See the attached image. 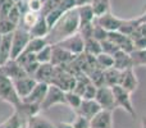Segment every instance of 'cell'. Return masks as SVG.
<instances>
[{
  "label": "cell",
  "mask_w": 146,
  "mask_h": 128,
  "mask_svg": "<svg viewBox=\"0 0 146 128\" xmlns=\"http://www.w3.org/2000/svg\"><path fill=\"white\" fill-rule=\"evenodd\" d=\"M101 110V106L95 99H82V103L76 110V114H81V115L86 117L87 119H92L99 111Z\"/></svg>",
  "instance_id": "obj_15"
},
{
  "label": "cell",
  "mask_w": 146,
  "mask_h": 128,
  "mask_svg": "<svg viewBox=\"0 0 146 128\" xmlns=\"http://www.w3.org/2000/svg\"><path fill=\"white\" fill-rule=\"evenodd\" d=\"M50 31L48 26V22H46V18L44 15L40 14L38 19L36 21V23L30 28V33L32 37H46Z\"/></svg>",
  "instance_id": "obj_21"
},
{
  "label": "cell",
  "mask_w": 146,
  "mask_h": 128,
  "mask_svg": "<svg viewBox=\"0 0 146 128\" xmlns=\"http://www.w3.org/2000/svg\"><path fill=\"white\" fill-rule=\"evenodd\" d=\"M12 81H13L15 91H17L18 96L21 99H25L32 91V88L36 86V83H37V81L32 76H25V77L15 78V80H12Z\"/></svg>",
  "instance_id": "obj_11"
},
{
  "label": "cell",
  "mask_w": 146,
  "mask_h": 128,
  "mask_svg": "<svg viewBox=\"0 0 146 128\" xmlns=\"http://www.w3.org/2000/svg\"><path fill=\"white\" fill-rule=\"evenodd\" d=\"M54 126H55V128H73L72 123H67V122H58Z\"/></svg>",
  "instance_id": "obj_46"
},
{
  "label": "cell",
  "mask_w": 146,
  "mask_h": 128,
  "mask_svg": "<svg viewBox=\"0 0 146 128\" xmlns=\"http://www.w3.org/2000/svg\"><path fill=\"white\" fill-rule=\"evenodd\" d=\"M90 5L92 8L95 18L110 12V0H92Z\"/></svg>",
  "instance_id": "obj_26"
},
{
  "label": "cell",
  "mask_w": 146,
  "mask_h": 128,
  "mask_svg": "<svg viewBox=\"0 0 146 128\" xmlns=\"http://www.w3.org/2000/svg\"><path fill=\"white\" fill-rule=\"evenodd\" d=\"M92 0H76V5L77 7H82V5H90Z\"/></svg>",
  "instance_id": "obj_47"
},
{
  "label": "cell",
  "mask_w": 146,
  "mask_h": 128,
  "mask_svg": "<svg viewBox=\"0 0 146 128\" xmlns=\"http://www.w3.org/2000/svg\"><path fill=\"white\" fill-rule=\"evenodd\" d=\"M94 22L96 25L101 26L104 30H106L108 32H111V31H118L119 27L122 26V23L124 22L123 18H118L117 15L111 14L110 12L106 13L104 15H100V17H96L94 19Z\"/></svg>",
  "instance_id": "obj_10"
},
{
  "label": "cell",
  "mask_w": 146,
  "mask_h": 128,
  "mask_svg": "<svg viewBox=\"0 0 146 128\" xmlns=\"http://www.w3.org/2000/svg\"><path fill=\"white\" fill-rule=\"evenodd\" d=\"M100 44H101V50H103V53H106V54H109V55H113L114 53H117V51L119 50L117 44H114L113 41L109 40V38H105V40L100 41Z\"/></svg>",
  "instance_id": "obj_37"
},
{
  "label": "cell",
  "mask_w": 146,
  "mask_h": 128,
  "mask_svg": "<svg viewBox=\"0 0 146 128\" xmlns=\"http://www.w3.org/2000/svg\"><path fill=\"white\" fill-rule=\"evenodd\" d=\"M31 33L28 30H25L22 27H18L13 32L12 38V51H10V59H17L21 54L25 51L28 41L31 40Z\"/></svg>",
  "instance_id": "obj_3"
},
{
  "label": "cell",
  "mask_w": 146,
  "mask_h": 128,
  "mask_svg": "<svg viewBox=\"0 0 146 128\" xmlns=\"http://www.w3.org/2000/svg\"><path fill=\"white\" fill-rule=\"evenodd\" d=\"M72 126L73 128H90V119H87L81 114H76V117L72 121Z\"/></svg>",
  "instance_id": "obj_40"
},
{
  "label": "cell",
  "mask_w": 146,
  "mask_h": 128,
  "mask_svg": "<svg viewBox=\"0 0 146 128\" xmlns=\"http://www.w3.org/2000/svg\"><path fill=\"white\" fill-rule=\"evenodd\" d=\"M50 83L58 86L59 88L64 90L66 92L67 91H72L76 85V76L72 74L71 72H68L63 67H55V70H54V74Z\"/></svg>",
  "instance_id": "obj_4"
},
{
  "label": "cell",
  "mask_w": 146,
  "mask_h": 128,
  "mask_svg": "<svg viewBox=\"0 0 146 128\" xmlns=\"http://www.w3.org/2000/svg\"><path fill=\"white\" fill-rule=\"evenodd\" d=\"M25 126L26 119L17 110H14V113L9 118H7L3 123H0V128H25Z\"/></svg>",
  "instance_id": "obj_22"
},
{
  "label": "cell",
  "mask_w": 146,
  "mask_h": 128,
  "mask_svg": "<svg viewBox=\"0 0 146 128\" xmlns=\"http://www.w3.org/2000/svg\"><path fill=\"white\" fill-rule=\"evenodd\" d=\"M0 100L10 104L13 108H17L21 104L22 99L18 96L14 88L13 81L0 72Z\"/></svg>",
  "instance_id": "obj_2"
},
{
  "label": "cell",
  "mask_w": 146,
  "mask_h": 128,
  "mask_svg": "<svg viewBox=\"0 0 146 128\" xmlns=\"http://www.w3.org/2000/svg\"><path fill=\"white\" fill-rule=\"evenodd\" d=\"M95 100L99 103L101 109H105V110L113 111V109L117 108L113 91H111V87H109V86H100V87H98Z\"/></svg>",
  "instance_id": "obj_7"
},
{
  "label": "cell",
  "mask_w": 146,
  "mask_h": 128,
  "mask_svg": "<svg viewBox=\"0 0 146 128\" xmlns=\"http://www.w3.org/2000/svg\"><path fill=\"white\" fill-rule=\"evenodd\" d=\"M92 32H94V22L85 25V26H81L80 30H78V33L83 37V40L92 37Z\"/></svg>",
  "instance_id": "obj_43"
},
{
  "label": "cell",
  "mask_w": 146,
  "mask_h": 128,
  "mask_svg": "<svg viewBox=\"0 0 146 128\" xmlns=\"http://www.w3.org/2000/svg\"><path fill=\"white\" fill-rule=\"evenodd\" d=\"M137 32L142 36H146V21L139 23V26H137Z\"/></svg>",
  "instance_id": "obj_45"
},
{
  "label": "cell",
  "mask_w": 146,
  "mask_h": 128,
  "mask_svg": "<svg viewBox=\"0 0 146 128\" xmlns=\"http://www.w3.org/2000/svg\"><path fill=\"white\" fill-rule=\"evenodd\" d=\"M48 88H49V83L37 82L35 87L32 88V91H31L25 99H22V101L32 103V104H40L41 105V103H42L46 92H48Z\"/></svg>",
  "instance_id": "obj_16"
},
{
  "label": "cell",
  "mask_w": 146,
  "mask_h": 128,
  "mask_svg": "<svg viewBox=\"0 0 146 128\" xmlns=\"http://www.w3.org/2000/svg\"><path fill=\"white\" fill-rule=\"evenodd\" d=\"M60 3H62V0H45V3L42 4V9H41L40 14L45 17L46 14H49V13L51 12V10L58 8L59 5H60Z\"/></svg>",
  "instance_id": "obj_38"
},
{
  "label": "cell",
  "mask_w": 146,
  "mask_h": 128,
  "mask_svg": "<svg viewBox=\"0 0 146 128\" xmlns=\"http://www.w3.org/2000/svg\"><path fill=\"white\" fill-rule=\"evenodd\" d=\"M0 72L3 74H5L7 77H9L10 80H15V78H21V77L27 76V73L23 69V67L15 59H9L7 63L0 65Z\"/></svg>",
  "instance_id": "obj_13"
},
{
  "label": "cell",
  "mask_w": 146,
  "mask_h": 128,
  "mask_svg": "<svg viewBox=\"0 0 146 128\" xmlns=\"http://www.w3.org/2000/svg\"><path fill=\"white\" fill-rule=\"evenodd\" d=\"M111 91H113L117 108H122L126 113H128L132 118H135V117H136V110H135V106L131 100V94L124 90L123 87H121L119 85L113 86Z\"/></svg>",
  "instance_id": "obj_5"
},
{
  "label": "cell",
  "mask_w": 146,
  "mask_h": 128,
  "mask_svg": "<svg viewBox=\"0 0 146 128\" xmlns=\"http://www.w3.org/2000/svg\"><path fill=\"white\" fill-rule=\"evenodd\" d=\"M58 104H66V91L50 83L48 92H46L45 97H44L42 103L40 105L41 111L49 110L50 108H53L54 105H58Z\"/></svg>",
  "instance_id": "obj_6"
},
{
  "label": "cell",
  "mask_w": 146,
  "mask_h": 128,
  "mask_svg": "<svg viewBox=\"0 0 146 128\" xmlns=\"http://www.w3.org/2000/svg\"><path fill=\"white\" fill-rule=\"evenodd\" d=\"M1 37H3V35L0 33V44H1Z\"/></svg>",
  "instance_id": "obj_50"
},
{
  "label": "cell",
  "mask_w": 146,
  "mask_h": 128,
  "mask_svg": "<svg viewBox=\"0 0 146 128\" xmlns=\"http://www.w3.org/2000/svg\"><path fill=\"white\" fill-rule=\"evenodd\" d=\"M26 4H27V9L32 10V12L40 13L42 9V4L44 3L41 0H26Z\"/></svg>",
  "instance_id": "obj_44"
},
{
  "label": "cell",
  "mask_w": 146,
  "mask_h": 128,
  "mask_svg": "<svg viewBox=\"0 0 146 128\" xmlns=\"http://www.w3.org/2000/svg\"><path fill=\"white\" fill-rule=\"evenodd\" d=\"M90 128H113V117L110 110L101 109L90 121Z\"/></svg>",
  "instance_id": "obj_17"
},
{
  "label": "cell",
  "mask_w": 146,
  "mask_h": 128,
  "mask_svg": "<svg viewBox=\"0 0 146 128\" xmlns=\"http://www.w3.org/2000/svg\"><path fill=\"white\" fill-rule=\"evenodd\" d=\"M25 128H55V126L50 121L44 118L42 115L37 114V115L28 118V121L26 122Z\"/></svg>",
  "instance_id": "obj_24"
},
{
  "label": "cell",
  "mask_w": 146,
  "mask_h": 128,
  "mask_svg": "<svg viewBox=\"0 0 146 128\" xmlns=\"http://www.w3.org/2000/svg\"><path fill=\"white\" fill-rule=\"evenodd\" d=\"M96 63L101 68V69H106V68L113 67L114 59L113 55H109L106 53H100L99 55H96Z\"/></svg>",
  "instance_id": "obj_34"
},
{
  "label": "cell",
  "mask_w": 146,
  "mask_h": 128,
  "mask_svg": "<svg viewBox=\"0 0 146 128\" xmlns=\"http://www.w3.org/2000/svg\"><path fill=\"white\" fill-rule=\"evenodd\" d=\"M14 3H21V1H23V0H13Z\"/></svg>",
  "instance_id": "obj_49"
},
{
  "label": "cell",
  "mask_w": 146,
  "mask_h": 128,
  "mask_svg": "<svg viewBox=\"0 0 146 128\" xmlns=\"http://www.w3.org/2000/svg\"><path fill=\"white\" fill-rule=\"evenodd\" d=\"M83 53L88 54V55H92V56H96V55H99L100 53H103L100 41L95 40L94 37L86 38V40H85V49H83Z\"/></svg>",
  "instance_id": "obj_29"
},
{
  "label": "cell",
  "mask_w": 146,
  "mask_h": 128,
  "mask_svg": "<svg viewBox=\"0 0 146 128\" xmlns=\"http://www.w3.org/2000/svg\"><path fill=\"white\" fill-rule=\"evenodd\" d=\"M41 1H42V3H45V0H41Z\"/></svg>",
  "instance_id": "obj_51"
},
{
  "label": "cell",
  "mask_w": 146,
  "mask_h": 128,
  "mask_svg": "<svg viewBox=\"0 0 146 128\" xmlns=\"http://www.w3.org/2000/svg\"><path fill=\"white\" fill-rule=\"evenodd\" d=\"M131 58L132 63H133V68L140 67V65H146V49H142V50L135 49L131 53Z\"/></svg>",
  "instance_id": "obj_35"
},
{
  "label": "cell",
  "mask_w": 146,
  "mask_h": 128,
  "mask_svg": "<svg viewBox=\"0 0 146 128\" xmlns=\"http://www.w3.org/2000/svg\"><path fill=\"white\" fill-rule=\"evenodd\" d=\"M78 30H80V15L77 8H74L64 13L60 19L56 22V25L50 28L46 40L50 45L58 44L64 38L77 33Z\"/></svg>",
  "instance_id": "obj_1"
},
{
  "label": "cell",
  "mask_w": 146,
  "mask_h": 128,
  "mask_svg": "<svg viewBox=\"0 0 146 128\" xmlns=\"http://www.w3.org/2000/svg\"><path fill=\"white\" fill-rule=\"evenodd\" d=\"M78 15H80V27L81 26L92 23L95 19V14L92 12L91 5H82V7H77Z\"/></svg>",
  "instance_id": "obj_25"
},
{
  "label": "cell",
  "mask_w": 146,
  "mask_h": 128,
  "mask_svg": "<svg viewBox=\"0 0 146 128\" xmlns=\"http://www.w3.org/2000/svg\"><path fill=\"white\" fill-rule=\"evenodd\" d=\"M96 92H98V86L94 82H90L85 88V92L82 95V99H95Z\"/></svg>",
  "instance_id": "obj_42"
},
{
  "label": "cell",
  "mask_w": 146,
  "mask_h": 128,
  "mask_svg": "<svg viewBox=\"0 0 146 128\" xmlns=\"http://www.w3.org/2000/svg\"><path fill=\"white\" fill-rule=\"evenodd\" d=\"M92 37L95 38V40L98 41H103L105 40V38H108V31L104 30L101 26L96 25L95 22H94V32H92Z\"/></svg>",
  "instance_id": "obj_41"
},
{
  "label": "cell",
  "mask_w": 146,
  "mask_h": 128,
  "mask_svg": "<svg viewBox=\"0 0 146 128\" xmlns=\"http://www.w3.org/2000/svg\"><path fill=\"white\" fill-rule=\"evenodd\" d=\"M54 70H55V65H53L51 63H44L40 64L37 68V70L33 74L37 82H45V83H50L51 78H53Z\"/></svg>",
  "instance_id": "obj_19"
},
{
  "label": "cell",
  "mask_w": 146,
  "mask_h": 128,
  "mask_svg": "<svg viewBox=\"0 0 146 128\" xmlns=\"http://www.w3.org/2000/svg\"><path fill=\"white\" fill-rule=\"evenodd\" d=\"M121 87H123L126 91H128L129 94L135 92L139 87V80L136 77L133 68H128L121 72V78H119V83Z\"/></svg>",
  "instance_id": "obj_12"
},
{
  "label": "cell",
  "mask_w": 146,
  "mask_h": 128,
  "mask_svg": "<svg viewBox=\"0 0 146 128\" xmlns=\"http://www.w3.org/2000/svg\"><path fill=\"white\" fill-rule=\"evenodd\" d=\"M18 28V25L12 22L8 18H3L0 19V33L1 35H8V33H13Z\"/></svg>",
  "instance_id": "obj_36"
},
{
  "label": "cell",
  "mask_w": 146,
  "mask_h": 128,
  "mask_svg": "<svg viewBox=\"0 0 146 128\" xmlns=\"http://www.w3.org/2000/svg\"><path fill=\"white\" fill-rule=\"evenodd\" d=\"M58 45H60L62 48H64L66 50H68L69 53L74 54V55H80V54L83 53V49H85V40L77 32L74 35L62 40L60 42H58Z\"/></svg>",
  "instance_id": "obj_8"
},
{
  "label": "cell",
  "mask_w": 146,
  "mask_h": 128,
  "mask_svg": "<svg viewBox=\"0 0 146 128\" xmlns=\"http://www.w3.org/2000/svg\"><path fill=\"white\" fill-rule=\"evenodd\" d=\"M64 13H66V12H64L60 7H58V8H55L54 10H51L49 14H46L45 18H46V22H48L49 28H53L54 26L56 25V22H58V21L62 18V15H63Z\"/></svg>",
  "instance_id": "obj_33"
},
{
  "label": "cell",
  "mask_w": 146,
  "mask_h": 128,
  "mask_svg": "<svg viewBox=\"0 0 146 128\" xmlns=\"http://www.w3.org/2000/svg\"><path fill=\"white\" fill-rule=\"evenodd\" d=\"M38 17H40V13L32 12V10H26L22 14V19H21V23L18 27H22V28H25V30L30 31V28L32 27L36 23V21L38 19Z\"/></svg>",
  "instance_id": "obj_28"
},
{
  "label": "cell",
  "mask_w": 146,
  "mask_h": 128,
  "mask_svg": "<svg viewBox=\"0 0 146 128\" xmlns=\"http://www.w3.org/2000/svg\"><path fill=\"white\" fill-rule=\"evenodd\" d=\"M53 55H51V62L50 63L55 67H63V65L71 63L72 60H74L76 56L74 54L69 53L68 50H66L64 48H62L58 44H53Z\"/></svg>",
  "instance_id": "obj_9"
},
{
  "label": "cell",
  "mask_w": 146,
  "mask_h": 128,
  "mask_svg": "<svg viewBox=\"0 0 146 128\" xmlns=\"http://www.w3.org/2000/svg\"><path fill=\"white\" fill-rule=\"evenodd\" d=\"M81 103H82V96H80L73 91H67L66 92V105L71 106L74 111L78 109Z\"/></svg>",
  "instance_id": "obj_32"
},
{
  "label": "cell",
  "mask_w": 146,
  "mask_h": 128,
  "mask_svg": "<svg viewBox=\"0 0 146 128\" xmlns=\"http://www.w3.org/2000/svg\"><path fill=\"white\" fill-rule=\"evenodd\" d=\"M8 19H10L12 22H14L15 25L19 26L21 23V19H22V12H21L19 7H18L17 4H14L12 7V9L9 10V13H8Z\"/></svg>",
  "instance_id": "obj_39"
},
{
  "label": "cell",
  "mask_w": 146,
  "mask_h": 128,
  "mask_svg": "<svg viewBox=\"0 0 146 128\" xmlns=\"http://www.w3.org/2000/svg\"><path fill=\"white\" fill-rule=\"evenodd\" d=\"M12 38H13V33L3 35V37H1V44H0V65L7 63V62L10 59Z\"/></svg>",
  "instance_id": "obj_20"
},
{
  "label": "cell",
  "mask_w": 146,
  "mask_h": 128,
  "mask_svg": "<svg viewBox=\"0 0 146 128\" xmlns=\"http://www.w3.org/2000/svg\"><path fill=\"white\" fill-rule=\"evenodd\" d=\"M51 55H53V46L50 44H48L46 46H44L38 53H36V59L40 64L44 63H50L51 62Z\"/></svg>",
  "instance_id": "obj_31"
},
{
  "label": "cell",
  "mask_w": 146,
  "mask_h": 128,
  "mask_svg": "<svg viewBox=\"0 0 146 128\" xmlns=\"http://www.w3.org/2000/svg\"><path fill=\"white\" fill-rule=\"evenodd\" d=\"M141 128H146V115L141 118Z\"/></svg>",
  "instance_id": "obj_48"
},
{
  "label": "cell",
  "mask_w": 146,
  "mask_h": 128,
  "mask_svg": "<svg viewBox=\"0 0 146 128\" xmlns=\"http://www.w3.org/2000/svg\"><path fill=\"white\" fill-rule=\"evenodd\" d=\"M113 59H114L113 67L117 68V69H119V70H124V69H128V68H133L131 53H127V51L121 50V49H119L117 53L113 54Z\"/></svg>",
  "instance_id": "obj_18"
},
{
  "label": "cell",
  "mask_w": 146,
  "mask_h": 128,
  "mask_svg": "<svg viewBox=\"0 0 146 128\" xmlns=\"http://www.w3.org/2000/svg\"><path fill=\"white\" fill-rule=\"evenodd\" d=\"M140 21L139 18H135V19H124V22L122 23V26L119 27V32H122L126 36H131L135 32V30L137 28Z\"/></svg>",
  "instance_id": "obj_30"
},
{
  "label": "cell",
  "mask_w": 146,
  "mask_h": 128,
  "mask_svg": "<svg viewBox=\"0 0 146 128\" xmlns=\"http://www.w3.org/2000/svg\"><path fill=\"white\" fill-rule=\"evenodd\" d=\"M121 72L122 70L117 69V68H114V67L104 69V86L113 87V86L118 85L119 78H121Z\"/></svg>",
  "instance_id": "obj_23"
},
{
  "label": "cell",
  "mask_w": 146,
  "mask_h": 128,
  "mask_svg": "<svg viewBox=\"0 0 146 128\" xmlns=\"http://www.w3.org/2000/svg\"><path fill=\"white\" fill-rule=\"evenodd\" d=\"M48 40H46V37H31V40L28 41L27 46H26L25 51L23 53H38V51L41 50V49L44 48V46L48 45Z\"/></svg>",
  "instance_id": "obj_27"
},
{
  "label": "cell",
  "mask_w": 146,
  "mask_h": 128,
  "mask_svg": "<svg viewBox=\"0 0 146 128\" xmlns=\"http://www.w3.org/2000/svg\"><path fill=\"white\" fill-rule=\"evenodd\" d=\"M108 38L111 40L114 44H117L121 50H124L127 53H132L135 50V44L132 41V38L129 36L123 35L119 31H111V32H108Z\"/></svg>",
  "instance_id": "obj_14"
}]
</instances>
